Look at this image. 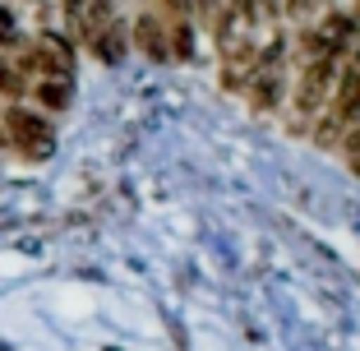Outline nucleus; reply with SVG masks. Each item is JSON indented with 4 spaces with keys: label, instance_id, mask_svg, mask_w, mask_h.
I'll return each instance as SVG.
<instances>
[{
    "label": "nucleus",
    "instance_id": "20e7f679",
    "mask_svg": "<svg viewBox=\"0 0 360 351\" xmlns=\"http://www.w3.org/2000/svg\"><path fill=\"white\" fill-rule=\"evenodd\" d=\"M0 93H5V97H23V93H28V84H23V75L14 70L10 60H5V56H0Z\"/></svg>",
    "mask_w": 360,
    "mask_h": 351
},
{
    "label": "nucleus",
    "instance_id": "f03ea898",
    "mask_svg": "<svg viewBox=\"0 0 360 351\" xmlns=\"http://www.w3.org/2000/svg\"><path fill=\"white\" fill-rule=\"evenodd\" d=\"M129 42L148 56V60H171L167 19H158V14H139V19H134V32H129Z\"/></svg>",
    "mask_w": 360,
    "mask_h": 351
},
{
    "label": "nucleus",
    "instance_id": "7ed1b4c3",
    "mask_svg": "<svg viewBox=\"0 0 360 351\" xmlns=\"http://www.w3.org/2000/svg\"><path fill=\"white\" fill-rule=\"evenodd\" d=\"M75 93V79H32V102L42 111H65Z\"/></svg>",
    "mask_w": 360,
    "mask_h": 351
},
{
    "label": "nucleus",
    "instance_id": "f257e3e1",
    "mask_svg": "<svg viewBox=\"0 0 360 351\" xmlns=\"http://www.w3.org/2000/svg\"><path fill=\"white\" fill-rule=\"evenodd\" d=\"M0 129H5V143H14L23 158H46L51 143H56L51 120H46L42 111H32V107H10L5 120H0Z\"/></svg>",
    "mask_w": 360,
    "mask_h": 351
},
{
    "label": "nucleus",
    "instance_id": "39448f33",
    "mask_svg": "<svg viewBox=\"0 0 360 351\" xmlns=\"http://www.w3.org/2000/svg\"><path fill=\"white\" fill-rule=\"evenodd\" d=\"M319 10H323V0H286V14H291V19H300V23H309Z\"/></svg>",
    "mask_w": 360,
    "mask_h": 351
},
{
    "label": "nucleus",
    "instance_id": "423d86ee",
    "mask_svg": "<svg viewBox=\"0 0 360 351\" xmlns=\"http://www.w3.org/2000/svg\"><path fill=\"white\" fill-rule=\"evenodd\" d=\"M0 42H5V46L19 42V19H14V14L5 10V5H0Z\"/></svg>",
    "mask_w": 360,
    "mask_h": 351
}]
</instances>
